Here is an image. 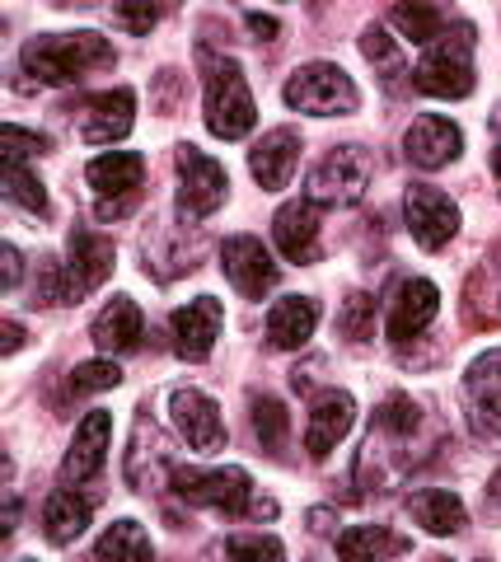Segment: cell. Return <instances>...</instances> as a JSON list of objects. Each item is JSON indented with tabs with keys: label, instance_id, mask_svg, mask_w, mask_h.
Returning <instances> with one entry per match:
<instances>
[{
	"label": "cell",
	"instance_id": "6da1fadb",
	"mask_svg": "<svg viewBox=\"0 0 501 562\" xmlns=\"http://www.w3.org/2000/svg\"><path fill=\"white\" fill-rule=\"evenodd\" d=\"M99 66H113V43L99 33H38L24 47V70L43 85H71Z\"/></svg>",
	"mask_w": 501,
	"mask_h": 562
},
{
	"label": "cell",
	"instance_id": "f35d334b",
	"mask_svg": "<svg viewBox=\"0 0 501 562\" xmlns=\"http://www.w3.org/2000/svg\"><path fill=\"white\" fill-rule=\"evenodd\" d=\"M20 286V249L14 244H5V291Z\"/></svg>",
	"mask_w": 501,
	"mask_h": 562
},
{
	"label": "cell",
	"instance_id": "d6a6232c",
	"mask_svg": "<svg viewBox=\"0 0 501 562\" xmlns=\"http://www.w3.org/2000/svg\"><path fill=\"white\" fill-rule=\"evenodd\" d=\"M113 384H123V371H117V361H84L71 371V394H94V390H113Z\"/></svg>",
	"mask_w": 501,
	"mask_h": 562
},
{
	"label": "cell",
	"instance_id": "836d02e7",
	"mask_svg": "<svg viewBox=\"0 0 501 562\" xmlns=\"http://www.w3.org/2000/svg\"><path fill=\"white\" fill-rule=\"evenodd\" d=\"M113 20L127 33H150L160 24V0H113Z\"/></svg>",
	"mask_w": 501,
	"mask_h": 562
},
{
	"label": "cell",
	"instance_id": "4dcf8cb0",
	"mask_svg": "<svg viewBox=\"0 0 501 562\" xmlns=\"http://www.w3.org/2000/svg\"><path fill=\"white\" fill-rule=\"evenodd\" d=\"M361 52H366L371 66L385 70V85H399V76H408L399 47H394V38H389L385 29H366V38H361Z\"/></svg>",
	"mask_w": 501,
	"mask_h": 562
},
{
	"label": "cell",
	"instance_id": "4316f807",
	"mask_svg": "<svg viewBox=\"0 0 501 562\" xmlns=\"http://www.w3.org/2000/svg\"><path fill=\"white\" fill-rule=\"evenodd\" d=\"M412 543L399 539V535H389V530H379V525H352L348 535H338V553L342 558H379V553H408Z\"/></svg>",
	"mask_w": 501,
	"mask_h": 562
},
{
	"label": "cell",
	"instance_id": "ab89813d",
	"mask_svg": "<svg viewBox=\"0 0 501 562\" xmlns=\"http://www.w3.org/2000/svg\"><path fill=\"white\" fill-rule=\"evenodd\" d=\"M20 342H24V328L14 324V319H5V357H14V351H20Z\"/></svg>",
	"mask_w": 501,
	"mask_h": 562
},
{
	"label": "cell",
	"instance_id": "44dd1931",
	"mask_svg": "<svg viewBox=\"0 0 501 562\" xmlns=\"http://www.w3.org/2000/svg\"><path fill=\"white\" fill-rule=\"evenodd\" d=\"M136 122V94L132 90H109L84 103V122H80V136L90 140V146H113V140H123Z\"/></svg>",
	"mask_w": 501,
	"mask_h": 562
},
{
	"label": "cell",
	"instance_id": "f1b7e54d",
	"mask_svg": "<svg viewBox=\"0 0 501 562\" xmlns=\"http://www.w3.org/2000/svg\"><path fill=\"white\" fill-rule=\"evenodd\" d=\"M253 436L267 454H282L286 436H291V417L276 398H253Z\"/></svg>",
	"mask_w": 501,
	"mask_h": 562
},
{
	"label": "cell",
	"instance_id": "7a4b0ae2",
	"mask_svg": "<svg viewBox=\"0 0 501 562\" xmlns=\"http://www.w3.org/2000/svg\"><path fill=\"white\" fill-rule=\"evenodd\" d=\"M474 43H478L474 24L445 29L436 43H426L422 61L412 66V85L431 99H469L474 94Z\"/></svg>",
	"mask_w": 501,
	"mask_h": 562
},
{
	"label": "cell",
	"instance_id": "e575fe53",
	"mask_svg": "<svg viewBox=\"0 0 501 562\" xmlns=\"http://www.w3.org/2000/svg\"><path fill=\"white\" fill-rule=\"evenodd\" d=\"M371 314H375V301L371 295H352L348 301V310L338 314V328H342V338H352V342H361L371 333Z\"/></svg>",
	"mask_w": 501,
	"mask_h": 562
},
{
	"label": "cell",
	"instance_id": "484cf974",
	"mask_svg": "<svg viewBox=\"0 0 501 562\" xmlns=\"http://www.w3.org/2000/svg\"><path fill=\"white\" fill-rule=\"evenodd\" d=\"M394 29L403 33L408 43H436L441 33H445V10H441V0H403V5H394Z\"/></svg>",
	"mask_w": 501,
	"mask_h": 562
},
{
	"label": "cell",
	"instance_id": "d6986e66",
	"mask_svg": "<svg viewBox=\"0 0 501 562\" xmlns=\"http://www.w3.org/2000/svg\"><path fill=\"white\" fill-rule=\"evenodd\" d=\"M272 239L282 258L291 262H315L319 258V202H286L272 221Z\"/></svg>",
	"mask_w": 501,
	"mask_h": 562
},
{
	"label": "cell",
	"instance_id": "cb8c5ba5",
	"mask_svg": "<svg viewBox=\"0 0 501 562\" xmlns=\"http://www.w3.org/2000/svg\"><path fill=\"white\" fill-rule=\"evenodd\" d=\"M408 516L422 525L426 535H459L464 530V502L451 487H422L408 497Z\"/></svg>",
	"mask_w": 501,
	"mask_h": 562
},
{
	"label": "cell",
	"instance_id": "ac0fdd59",
	"mask_svg": "<svg viewBox=\"0 0 501 562\" xmlns=\"http://www.w3.org/2000/svg\"><path fill=\"white\" fill-rule=\"evenodd\" d=\"M113 272V244L94 231L71 235V262H66V301H80L94 286H103Z\"/></svg>",
	"mask_w": 501,
	"mask_h": 562
},
{
	"label": "cell",
	"instance_id": "83f0119b",
	"mask_svg": "<svg viewBox=\"0 0 501 562\" xmlns=\"http://www.w3.org/2000/svg\"><path fill=\"white\" fill-rule=\"evenodd\" d=\"M155 553V543H150V535L141 530L136 520H117V525H109L103 530V539L94 543V558H150Z\"/></svg>",
	"mask_w": 501,
	"mask_h": 562
},
{
	"label": "cell",
	"instance_id": "30bf717a",
	"mask_svg": "<svg viewBox=\"0 0 501 562\" xmlns=\"http://www.w3.org/2000/svg\"><path fill=\"white\" fill-rule=\"evenodd\" d=\"M220 272H226V281L244 301H263L276 286V262L263 249V239H253V235H235L220 244Z\"/></svg>",
	"mask_w": 501,
	"mask_h": 562
},
{
	"label": "cell",
	"instance_id": "b9f144b4",
	"mask_svg": "<svg viewBox=\"0 0 501 562\" xmlns=\"http://www.w3.org/2000/svg\"><path fill=\"white\" fill-rule=\"evenodd\" d=\"M492 173H497V188H501V146L492 150Z\"/></svg>",
	"mask_w": 501,
	"mask_h": 562
},
{
	"label": "cell",
	"instance_id": "e0dca14e",
	"mask_svg": "<svg viewBox=\"0 0 501 562\" xmlns=\"http://www.w3.org/2000/svg\"><path fill=\"white\" fill-rule=\"evenodd\" d=\"M436 310H441V291L431 286L426 277H412L399 286V295L389 301V319H385V333H389V342H408V338H418V333L436 319Z\"/></svg>",
	"mask_w": 501,
	"mask_h": 562
},
{
	"label": "cell",
	"instance_id": "52a82bcc",
	"mask_svg": "<svg viewBox=\"0 0 501 562\" xmlns=\"http://www.w3.org/2000/svg\"><path fill=\"white\" fill-rule=\"evenodd\" d=\"M84 179H90V188L99 192V221H117L127 216V211L136 206V192H141V179H146V160L132 150H113V155H99V160H90V169H84Z\"/></svg>",
	"mask_w": 501,
	"mask_h": 562
},
{
	"label": "cell",
	"instance_id": "f546056e",
	"mask_svg": "<svg viewBox=\"0 0 501 562\" xmlns=\"http://www.w3.org/2000/svg\"><path fill=\"white\" fill-rule=\"evenodd\" d=\"M5 198L14 206L33 211V216H43V211H47V192L38 183V173H29L20 160H5Z\"/></svg>",
	"mask_w": 501,
	"mask_h": 562
},
{
	"label": "cell",
	"instance_id": "5b68a950",
	"mask_svg": "<svg viewBox=\"0 0 501 562\" xmlns=\"http://www.w3.org/2000/svg\"><path fill=\"white\" fill-rule=\"evenodd\" d=\"M174 492L193 506H212L220 516L253 512V483L244 469H174Z\"/></svg>",
	"mask_w": 501,
	"mask_h": 562
},
{
	"label": "cell",
	"instance_id": "60d3db41",
	"mask_svg": "<svg viewBox=\"0 0 501 562\" xmlns=\"http://www.w3.org/2000/svg\"><path fill=\"white\" fill-rule=\"evenodd\" d=\"M488 512H492V516H501V469L488 479Z\"/></svg>",
	"mask_w": 501,
	"mask_h": 562
},
{
	"label": "cell",
	"instance_id": "2e32d148",
	"mask_svg": "<svg viewBox=\"0 0 501 562\" xmlns=\"http://www.w3.org/2000/svg\"><path fill=\"white\" fill-rule=\"evenodd\" d=\"M109 441H113V413H84V422L76 427V441L66 450L61 460V479L66 483H90L94 473L103 469V454H109Z\"/></svg>",
	"mask_w": 501,
	"mask_h": 562
},
{
	"label": "cell",
	"instance_id": "d590c367",
	"mask_svg": "<svg viewBox=\"0 0 501 562\" xmlns=\"http://www.w3.org/2000/svg\"><path fill=\"white\" fill-rule=\"evenodd\" d=\"M226 553L230 558H282V539H272V535H239L226 543Z\"/></svg>",
	"mask_w": 501,
	"mask_h": 562
},
{
	"label": "cell",
	"instance_id": "d4e9b609",
	"mask_svg": "<svg viewBox=\"0 0 501 562\" xmlns=\"http://www.w3.org/2000/svg\"><path fill=\"white\" fill-rule=\"evenodd\" d=\"M94 506L76 497V492H52L47 506H43V535L47 543H57V549H66V543H76L84 535V525H90Z\"/></svg>",
	"mask_w": 501,
	"mask_h": 562
},
{
	"label": "cell",
	"instance_id": "8992f818",
	"mask_svg": "<svg viewBox=\"0 0 501 562\" xmlns=\"http://www.w3.org/2000/svg\"><path fill=\"white\" fill-rule=\"evenodd\" d=\"M371 155L361 150V146H338L328 160L309 173V202H319V206H352L366 198V188H371Z\"/></svg>",
	"mask_w": 501,
	"mask_h": 562
},
{
	"label": "cell",
	"instance_id": "8fae6325",
	"mask_svg": "<svg viewBox=\"0 0 501 562\" xmlns=\"http://www.w3.org/2000/svg\"><path fill=\"white\" fill-rule=\"evenodd\" d=\"M464 408L478 436L501 441V347L482 351V357L464 371Z\"/></svg>",
	"mask_w": 501,
	"mask_h": 562
},
{
	"label": "cell",
	"instance_id": "9c48e42d",
	"mask_svg": "<svg viewBox=\"0 0 501 562\" xmlns=\"http://www.w3.org/2000/svg\"><path fill=\"white\" fill-rule=\"evenodd\" d=\"M403 216H408V235L418 239L426 254L445 249V244L459 235V206L445 198L441 188H431V183H412L408 188Z\"/></svg>",
	"mask_w": 501,
	"mask_h": 562
},
{
	"label": "cell",
	"instance_id": "3957f363",
	"mask_svg": "<svg viewBox=\"0 0 501 562\" xmlns=\"http://www.w3.org/2000/svg\"><path fill=\"white\" fill-rule=\"evenodd\" d=\"M253 122H258V109H253V94H249V80L239 70V61L206 57V127H212V136L239 140L253 132Z\"/></svg>",
	"mask_w": 501,
	"mask_h": 562
},
{
	"label": "cell",
	"instance_id": "74e56055",
	"mask_svg": "<svg viewBox=\"0 0 501 562\" xmlns=\"http://www.w3.org/2000/svg\"><path fill=\"white\" fill-rule=\"evenodd\" d=\"M249 33H253L258 43H272L276 33H282V24H276V20H267V14H249Z\"/></svg>",
	"mask_w": 501,
	"mask_h": 562
},
{
	"label": "cell",
	"instance_id": "ffe728a7",
	"mask_svg": "<svg viewBox=\"0 0 501 562\" xmlns=\"http://www.w3.org/2000/svg\"><path fill=\"white\" fill-rule=\"evenodd\" d=\"M296 165H300V136L291 127L267 132L249 150V169H253V179L263 183V192H282L291 183V173H296Z\"/></svg>",
	"mask_w": 501,
	"mask_h": 562
},
{
	"label": "cell",
	"instance_id": "7bdbcfd3",
	"mask_svg": "<svg viewBox=\"0 0 501 562\" xmlns=\"http://www.w3.org/2000/svg\"><path fill=\"white\" fill-rule=\"evenodd\" d=\"M164 5H174V0H164Z\"/></svg>",
	"mask_w": 501,
	"mask_h": 562
},
{
	"label": "cell",
	"instance_id": "5bb4252c",
	"mask_svg": "<svg viewBox=\"0 0 501 562\" xmlns=\"http://www.w3.org/2000/svg\"><path fill=\"white\" fill-rule=\"evenodd\" d=\"M352 422H356V398L348 390H323L315 403H309V422H305L309 460H328L342 436L352 431Z\"/></svg>",
	"mask_w": 501,
	"mask_h": 562
},
{
	"label": "cell",
	"instance_id": "9a60e30c",
	"mask_svg": "<svg viewBox=\"0 0 501 562\" xmlns=\"http://www.w3.org/2000/svg\"><path fill=\"white\" fill-rule=\"evenodd\" d=\"M459 150H464V132L441 113H422L403 136V155L418 169H445L451 160H459Z\"/></svg>",
	"mask_w": 501,
	"mask_h": 562
},
{
	"label": "cell",
	"instance_id": "7402d4cb",
	"mask_svg": "<svg viewBox=\"0 0 501 562\" xmlns=\"http://www.w3.org/2000/svg\"><path fill=\"white\" fill-rule=\"evenodd\" d=\"M141 333H146V319H141V310H136V301L132 295H113L94 319V347L109 351V357H123V351L141 342Z\"/></svg>",
	"mask_w": 501,
	"mask_h": 562
},
{
	"label": "cell",
	"instance_id": "7c38bea8",
	"mask_svg": "<svg viewBox=\"0 0 501 562\" xmlns=\"http://www.w3.org/2000/svg\"><path fill=\"white\" fill-rule=\"evenodd\" d=\"M169 417H174L179 436L193 450H202V454L226 450V422H220V408H216L212 394H202V390H174V394H169Z\"/></svg>",
	"mask_w": 501,
	"mask_h": 562
},
{
	"label": "cell",
	"instance_id": "603a6c76",
	"mask_svg": "<svg viewBox=\"0 0 501 562\" xmlns=\"http://www.w3.org/2000/svg\"><path fill=\"white\" fill-rule=\"evenodd\" d=\"M319 328V301L309 295H282L272 310H267V338L272 347H305Z\"/></svg>",
	"mask_w": 501,
	"mask_h": 562
},
{
	"label": "cell",
	"instance_id": "1f68e13d",
	"mask_svg": "<svg viewBox=\"0 0 501 562\" xmlns=\"http://www.w3.org/2000/svg\"><path fill=\"white\" fill-rule=\"evenodd\" d=\"M375 427L389 431V436H412L418 431V403H412L408 394H389L375 413Z\"/></svg>",
	"mask_w": 501,
	"mask_h": 562
},
{
	"label": "cell",
	"instance_id": "ba28073f",
	"mask_svg": "<svg viewBox=\"0 0 501 562\" xmlns=\"http://www.w3.org/2000/svg\"><path fill=\"white\" fill-rule=\"evenodd\" d=\"M179 216L183 221H206L212 211H220V202H226L230 192V179L226 169H220L212 155H202L197 146H179Z\"/></svg>",
	"mask_w": 501,
	"mask_h": 562
},
{
	"label": "cell",
	"instance_id": "277c9868",
	"mask_svg": "<svg viewBox=\"0 0 501 562\" xmlns=\"http://www.w3.org/2000/svg\"><path fill=\"white\" fill-rule=\"evenodd\" d=\"M282 99L296 113H315V117H348L361 109V90L352 85V76L333 61H309L296 76L286 80Z\"/></svg>",
	"mask_w": 501,
	"mask_h": 562
},
{
	"label": "cell",
	"instance_id": "8d00e7d4",
	"mask_svg": "<svg viewBox=\"0 0 501 562\" xmlns=\"http://www.w3.org/2000/svg\"><path fill=\"white\" fill-rule=\"evenodd\" d=\"M0 146H5V160H20L24 165V155H33V150H47V136H33V132H24V127H14V122H10V127L5 132H0Z\"/></svg>",
	"mask_w": 501,
	"mask_h": 562
},
{
	"label": "cell",
	"instance_id": "4fadbf2b",
	"mask_svg": "<svg viewBox=\"0 0 501 562\" xmlns=\"http://www.w3.org/2000/svg\"><path fill=\"white\" fill-rule=\"evenodd\" d=\"M220 324H226V305H220L216 295H197V301H187L183 310H174V319H169L174 351L183 361H206L212 357V347H216V338H220Z\"/></svg>",
	"mask_w": 501,
	"mask_h": 562
}]
</instances>
